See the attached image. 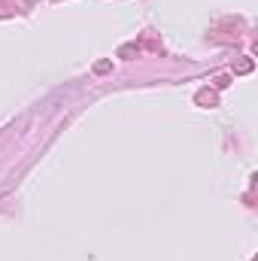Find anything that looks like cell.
I'll list each match as a JSON object with an SVG mask.
<instances>
[{"instance_id": "1", "label": "cell", "mask_w": 258, "mask_h": 261, "mask_svg": "<svg viewBox=\"0 0 258 261\" xmlns=\"http://www.w3.org/2000/svg\"><path fill=\"white\" fill-rule=\"evenodd\" d=\"M24 9H28V0H0V18L21 15Z\"/></svg>"}, {"instance_id": "2", "label": "cell", "mask_w": 258, "mask_h": 261, "mask_svg": "<svg viewBox=\"0 0 258 261\" xmlns=\"http://www.w3.org/2000/svg\"><path fill=\"white\" fill-rule=\"evenodd\" d=\"M194 103H197V107H219V94H216L213 88H200V91L194 94Z\"/></svg>"}, {"instance_id": "3", "label": "cell", "mask_w": 258, "mask_h": 261, "mask_svg": "<svg viewBox=\"0 0 258 261\" xmlns=\"http://www.w3.org/2000/svg\"><path fill=\"white\" fill-rule=\"evenodd\" d=\"M137 52H140V49H137V43H128V46H122V49H119V58H134Z\"/></svg>"}, {"instance_id": "4", "label": "cell", "mask_w": 258, "mask_h": 261, "mask_svg": "<svg viewBox=\"0 0 258 261\" xmlns=\"http://www.w3.org/2000/svg\"><path fill=\"white\" fill-rule=\"evenodd\" d=\"M249 70H252V58H243L234 64V73H249Z\"/></svg>"}, {"instance_id": "5", "label": "cell", "mask_w": 258, "mask_h": 261, "mask_svg": "<svg viewBox=\"0 0 258 261\" xmlns=\"http://www.w3.org/2000/svg\"><path fill=\"white\" fill-rule=\"evenodd\" d=\"M143 40H146V46H149V49H152V52H161V43H158V40H155V37H152V34H146V37H143Z\"/></svg>"}, {"instance_id": "6", "label": "cell", "mask_w": 258, "mask_h": 261, "mask_svg": "<svg viewBox=\"0 0 258 261\" xmlns=\"http://www.w3.org/2000/svg\"><path fill=\"white\" fill-rule=\"evenodd\" d=\"M228 82H231V79H228L225 73H219V76H213V85H216V88H228Z\"/></svg>"}, {"instance_id": "7", "label": "cell", "mask_w": 258, "mask_h": 261, "mask_svg": "<svg viewBox=\"0 0 258 261\" xmlns=\"http://www.w3.org/2000/svg\"><path fill=\"white\" fill-rule=\"evenodd\" d=\"M110 70H113L110 61H97V64H94V73H110Z\"/></svg>"}]
</instances>
